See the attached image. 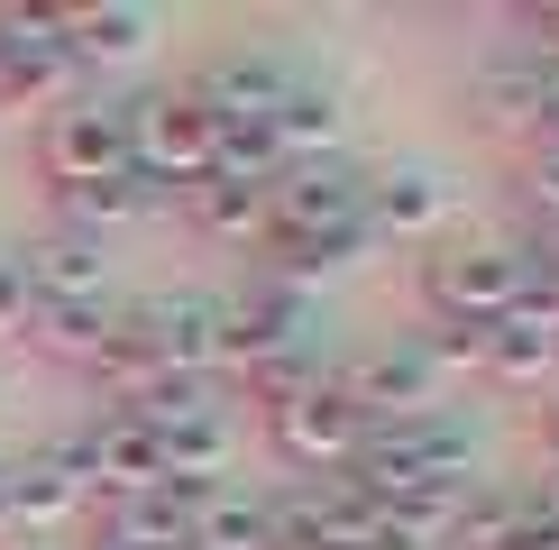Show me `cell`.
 <instances>
[{"label":"cell","mask_w":559,"mask_h":550,"mask_svg":"<svg viewBox=\"0 0 559 550\" xmlns=\"http://www.w3.org/2000/svg\"><path fill=\"white\" fill-rule=\"evenodd\" d=\"M212 147H221V129H212V110H202L193 92H147V101L129 110V166H147V175L202 183L212 175Z\"/></svg>","instance_id":"6da1fadb"},{"label":"cell","mask_w":559,"mask_h":550,"mask_svg":"<svg viewBox=\"0 0 559 550\" xmlns=\"http://www.w3.org/2000/svg\"><path fill=\"white\" fill-rule=\"evenodd\" d=\"M266 431H275V450H285L294 468H321V458H358L367 412H358L348 385H285V395L266 404Z\"/></svg>","instance_id":"7a4b0ae2"},{"label":"cell","mask_w":559,"mask_h":550,"mask_svg":"<svg viewBox=\"0 0 559 550\" xmlns=\"http://www.w3.org/2000/svg\"><path fill=\"white\" fill-rule=\"evenodd\" d=\"M431 303L440 312H468L459 331H486V321H504L532 294V266L514 258V248H468V258H431Z\"/></svg>","instance_id":"3957f363"},{"label":"cell","mask_w":559,"mask_h":550,"mask_svg":"<svg viewBox=\"0 0 559 550\" xmlns=\"http://www.w3.org/2000/svg\"><path fill=\"white\" fill-rule=\"evenodd\" d=\"M46 175L74 193V183H110V175H138L129 166V110H102V101H83V110H56V129H46Z\"/></svg>","instance_id":"277c9868"},{"label":"cell","mask_w":559,"mask_h":550,"mask_svg":"<svg viewBox=\"0 0 559 550\" xmlns=\"http://www.w3.org/2000/svg\"><path fill=\"white\" fill-rule=\"evenodd\" d=\"M450 220V183L431 166H385L358 183V229H394V239H423V229Z\"/></svg>","instance_id":"5b68a950"},{"label":"cell","mask_w":559,"mask_h":550,"mask_svg":"<svg viewBox=\"0 0 559 550\" xmlns=\"http://www.w3.org/2000/svg\"><path fill=\"white\" fill-rule=\"evenodd\" d=\"M0 504L10 523H56L83 504V468L74 458H28V468H0Z\"/></svg>","instance_id":"8992f818"},{"label":"cell","mask_w":559,"mask_h":550,"mask_svg":"<svg viewBox=\"0 0 559 550\" xmlns=\"http://www.w3.org/2000/svg\"><path fill=\"white\" fill-rule=\"evenodd\" d=\"M156 28V10H83V19H56V37H64V56H138Z\"/></svg>","instance_id":"52a82bcc"},{"label":"cell","mask_w":559,"mask_h":550,"mask_svg":"<svg viewBox=\"0 0 559 550\" xmlns=\"http://www.w3.org/2000/svg\"><path fill=\"white\" fill-rule=\"evenodd\" d=\"M266 193H275V183H229V175H202V183H193V212H202V229H221V239H248V229L266 220Z\"/></svg>","instance_id":"ba28073f"},{"label":"cell","mask_w":559,"mask_h":550,"mask_svg":"<svg viewBox=\"0 0 559 550\" xmlns=\"http://www.w3.org/2000/svg\"><path fill=\"white\" fill-rule=\"evenodd\" d=\"M523 202L542 212L550 229H559V138H542V147L523 156Z\"/></svg>","instance_id":"9c48e42d"},{"label":"cell","mask_w":559,"mask_h":550,"mask_svg":"<svg viewBox=\"0 0 559 550\" xmlns=\"http://www.w3.org/2000/svg\"><path fill=\"white\" fill-rule=\"evenodd\" d=\"M37 321V294H28V275H19V258H0V339H19Z\"/></svg>","instance_id":"30bf717a"},{"label":"cell","mask_w":559,"mask_h":550,"mask_svg":"<svg viewBox=\"0 0 559 550\" xmlns=\"http://www.w3.org/2000/svg\"><path fill=\"white\" fill-rule=\"evenodd\" d=\"M542 458H550V477H559V404H542Z\"/></svg>","instance_id":"8fae6325"},{"label":"cell","mask_w":559,"mask_h":550,"mask_svg":"<svg viewBox=\"0 0 559 550\" xmlns=\"http://www.w3.org/2000/svg\"><path fill=\"white\" fill-rule=\"evenodd\" d=\"M92 550H147V541H129V533H92Z\"/></svg>","instance_id":"7c38bea8"},{"label":"cell","mask_w":559,"mask_h":550,"mask_svg":"<svg viewBox=\"0 0 559 550\" xmlns=\"http://www.w3.org/2000/svg\"><path fill=\"white\" fill-rule=\"evenodd\" d=\"M0 550H46V541H0Z\"/></svg>","instance_id":"4fadbf2b"}]
</instances>
